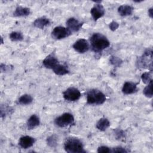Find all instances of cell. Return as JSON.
<instances>
[{
  "label": "cell",
  "mask_w": 153,
  "mask_h": 153,
  "mask_svg": "<svg viewBox=\"0 0 153 153\" xmlns=\"http://www.w3.org/2000/svg\"><path fill=\"white\" fill-rule=\"evenodd\" d=\"M36 140L33 137L29 136H22L19 140V145L23 149H27L32 147Z\"/></svg>",
  "instance_id": "11"
},
{
  "label": "cell",
  "mask_w": 153,
  "mask_h": 153,
  "mask_svg": "<svg viewBox=\"0 0 153 153\" xmlns=\"http://www.w3.org/2000/svg\"><path fill=\"white\" fill-rule=\"evenodd\" d=\"M74 121L73 115L69 112H66L56 118L54 123L59 127H66L73 124Z\"/></svg>",
  "instance_id": "5"
},
{
  "label": "cell",
  "mask_w": 153,
  "mask_h": 153,
  "mask_svg": "<svg viewBox=\"0 0 153 153\" xmlns=\"http://www.w3.org/2000/svg\"><path fill=\"white\" fill-rule=\"evenodd\" d=\"M143 94L148 98L152 97V81L147 84L143 90Z\"/></svg>",
  "instance_id": "23"
},
{
  "label": "cell",
  "mask_w": 153,
  "mask_h": 153,
  "mask_svg": "<svg viewBox=\"0 0 153 153\" xmlns=\"http://www.w3.org/2000/svg\"><path fill=\"white\" fill-rule=\"evenodd\" d=\"M110 63L115 68L120 67L123 63V60L118 57L111 56L109 59Z\"/></svg>",
  "instance_id": "25"
},
{
  "label": "cell",
  "mask_w": 153,
  "mask_h": 153,
  "mask_svg": "<svg viewBox=\"0 0 153 153\" xmlns=\"http://www.w3.org/2000/svg\"><path fill=\"white\" fill-rule=\"evenodd\" d=\"M64 149L66 152L69 153H82L85 152L81 140L74 137L66 138L64 143Z\"/></svg>",
  "instance_id": "2"
},
{
  "label": "cell",
  "mask_w": 153,
  "mask_h": 153,
  "mask_svg": "<svg viewBox=\"0 0 153 153\" xmlns=\"http://www.w3.org/2000/svg\"><path fill=\"white\" fill-rule=\"evenodd\" d=\"M57 140L58 137L54 134L48 136L46 140L47 145L51 148H54L57 145Z\"/></svg>",
  "instance_id": "22"
},
{
  "label": "cell",
  "mask_w": 153,
  "mask_h": 153,
  "mask_svg": "<svg viewBox=\"0 0 153 153\" xmlns=\"http://www.w3.org/2000/svg\"><path fill=\"white\" fill-rule=\"evenodd\" d=\"M106 99L105 94L97 89H91L87 93V103L88 105H102Z\"/></svg>",
  "instance_id": "3"
},
{
  "label": "cell",
  "mask_w": 153,
  "mask_h": 153,
  "mask_svg": "<svg viewBox=\"0 0 153 153\" xmlns=\"http://www.w3.org/2000/svg\"><path fill=\"white\" fill-rule=\"evenodd\" d=\"M119 27V24L115 21H112L109 24V27L111 30L112 31H115Z\"/></svg>",
  "instance_id": "28"
},
{
  "label": "cell",
  "mask_w": 153,
  "mask_h": 153,
  "mask_svg": "<svg viewBox=\"0 0 153 153\" xmlns=\"http://www.w3.org/2000/svg\"><path fill=\"white\" fill-rule=\"evenodd\" d=\"M152 11H153V8H152V7H151V8H149V10H148V16H149L151 19L153 17V12H152Z\"/></svg>",
  "instance_id": "30"
},
{
  "label": "cell",
  "mask_w": 153,
  "mask_h": 153,
  "mask_svg": "<svg viewBox=\"0 0 153 153\" xmlns=\"http://www.w3.org/2000/svg\"><path fill=\"white\" fill-rule=\"evenodd\" d=\"M1 44H2L3 43H4V42H3V38L1 37Z\"/></svg>",
  "instance_id": "31"
},
{
  "label": "cell",
  "mask_w": 153,
  "mask_h": 153,
  "mask_svg": "<svg viewBox=\"0 0 153 153\" xmlns=\"http://www.w3.org/2000/svg\"><path fill=\"white\" fill-rule=\"evenodd\" d=\"M112 152H117V153H121V152H127V151L121 146H117L115 148H112L111 150Z\"/></svg>",
  "instance_id": "29"
},
{
  "label": "cell",
  "mask_w": 153,
  "mask_h": 153,
  "mask_svg": "<svg viewBox=\"0 0 153 153\" xmlns=\"http://www.w3.org/2000/svg\"><path fill=\"white\" fill-rule=\"evenodd\" d=\"M72 47L76 52L79 53H84L89 50L90 44L86 39L81 38L76 41Z\"/></svg>",
  "instance_id": "8"
},
{
  "label": "cell",
  "mask_w": 153,
  "mask_h": 153,
  "mask_svg": "<svg viewBox=\"0 0 153 153\" xmlns=\"http://www.w3.org/2000/svg\"><path fill=\"white\" fill-rule=\"evenodd\" d=\"M40 124V120L38 116L36 114L32 115L27 120L26 125L28 130H32L36 127L38 126Z\"/></svg>",
  "instance_id": "14"
},
{
  "label": "cell",
  "mask_w": 153,
  "mask_h": 153,
  "mask_svg": "<svg viewBox=\"0 0 153 153\" xmlns=\"http://www.w3.org/2000/svg\"><path fill=\"white\" fill-rule=\"evenodd\" d=\"M141 79L144 84H148L151 81H152V71L150 72H146L142 74L141 75Z\"/></svg>",
  "instance_id": "24"
},
{
  "label": "cell",
  "mask_w": 153,
  "mask_h": 153,
  "mask_svg": "<svg viewBox=\"0 0 153 153\" xmlns=\"http://www.w3.org/2000/svg\"><path fill=\"white\" fill-rule=\"evenodd\" d=\"M97 152L99 153H108L111 152V150L106 146H100L97 148Z\"/></svg>",
  "instance_id": "27"
},
{
  "label": "cell",
  "mask_w": 153,
  "mask_h": 153,
  "mask_svg": "<svg viewBox=\"0 0 153 153\" xmlns=\"http://www.w3.org/2000/svg\"><path fill=\"white\" fill-rule=\"evenodd\" d=\"M30 14V10L27 7L18 6L16 8L13 16L14 17H26Z\"/></svg>",
  "instance_id": "16"
},
{
  "label": "cell",
  "mask_w": 153,
  "mask_h": 153,
  "mask_svg": "<svg viewBox=\"0 0 153 153\" xmlns=\"http://www.w3.org/2000/svg\"><path fill=\"white\" fill-rule=\"evenodd\" d=\"M50 24V20L45 17H41L36 19L33 22V26L37 28L43 29L45 27Z\"/></svg>",
  "instance_id": "18"
},
{
  "label": "cell",
  "mask_w": 153,
  "mask_h": 153,
  "mask_svg": "<svg viewBox=\"0 0 153 153\" xmlns=\"http://www.w3.org/2000/svg\"><path fill=\"white\" fill-rule=\"evenodd\" d=\"M110 126V122L106 118H101L96 124V128L102 131H105Z\"/></svg>",
  "instance_id": "19"
},
{
  "label": "cell",
  "mask_w": 153,
  "mask_h": 153,
  "mask_svg": "<svg viewBox=\"0 0 153 153\" xmlns=\"http://www.w3.org/2000/svg\"><path fill=\"white\" fill-rule=\"evenodd\" d=\"M136 65L139 68H147L152 71V50L151 49H146L143 54L137 59Z\"/></svg>",
  "instance_id": "4"
},
{
  "label": "cell",
  "mask_w": 153,
  "mask_h": 153,
  "mask_svg": "<svg viewBox=\"0 0 153 153\" xmlns=\"http://www.w3.org/2000/svg\"><path fill=\"white\" fill-rule=\"evenodd\" d=\"M133 8L127 4H124L120 5L118 8V13L122 17H126L128 16H130L133 13Z\"/></svg>",
  "instance_id": "15"
},
{
  "label": "cell",
  "mask_w": 153,
  "mask_h": 153,
  "mask_svg": "<svg viewBox=\"0 0 153 153\" xmlns=\"http://www.w3.org/2000/svg\"><path fill=\"white\" fill-rule=\"evenodd\" d=\"M59 63L58 59L53 54H49L42 61L44 66L49 69H53Z\"/></svg>",
  "instance_id": "12"
},
{
  "label": "cell",
  "mask_w": 153,
  "mask_h": 153,
  "mask_svg": "<svg viewBox=\"0 0 153 153\" xmlns=\"http://www.w3.org/2000/svg\"><path fill=\"white\" fill-rule=\"evenodd\" d=\"M114 134L115 136L117 139H123L125 138V133L121 129H115L114 130Z\"/></svg>",
  "instance_id": "26"
},
{
  "label": "cell",
  "mask_w": 153,
  "mask_h": 153,
  "mask_svg": "<svg viewBox=\"0 0 153 153\" xmlns=\"http://www.w3.org/2000/svg\"><path fill=\"white\" fill-rule=\"evenodd\" d=\"M52 71L53 72L60 76H63L68 74L69 72V71L68 69V68L66 65H63V64H57L53 69Z\"/></svg>",
  "instance_id": "17"
},
{
  "label": "cell",
  "mask_w": 153,
  "mask_h": 153,
  "mask_svg": "<svg viewBox=\"0 0 153 153\" xmlns=\"http://www.w3.org/2000/svg\"><path fill=\"white\" fill-rule=\"evenodd\" d=\"M9 38L11 39V41L13 42L16 41H21L23 39V35L22 33L20 32H12L9 35Z\"/></svg>",
  "instance_id": "21"
},
{
  "label": "cell",
  "mask_w": 153,
  "mask_h": 153,
  "mask_svg": "<svg viewBox=\"0 0 153 153\" xmlns=\"http://www.w3.org/2000/svg\"><path fill=\"white\" fill-rule=\"evenodd\" d=\"M105 13V10L103 6L100 4H96L90 10V14L94 21H97L99 19L102 17Z\"/></svg>",
  "instance_id": "10"
},
{
  "label": "cell",
  "mask_w": 153,
  "mask_h": 153,
  "mask_svg": "<svg viewBox=\"0 0 153 153\" xmlns=\"http://www.w3.org/2000/svg\"><path fill=\"white\" fill-rule=\"evenodd\" d=\"M137 90V84L133 82L127 81L123 86L122 92L124 94H131L135 93Z\"/></svg>",
  "instance_id": "13"
},
{
  "label": "cell",
  "mask_w": 153,
  "mask_h": 153,
  "mask_svg": "<svg viewBox=\"0 0 153 153\" xmlns=\"http://www.w3.org/2000/svg\"><path fill=\"white\" fill-rule=\"evenodd\" d=\"M81 94L80 91L73 87H71L68 88L63 93V98L68 101L69 102H75L79 99L81 97Z\"/></svg>",
  "instance_id": "6"
},
{
  "label": "cell",
  "mask_w": 153,
  "mask_h": 153,
  "mask_svg": "<svg viewBox=\"0 0 153 153\" xmlns=\"http://www.w3.org/2000/svg\"><path fill=\"white\" fill-rule=\"evenodd\" d=\"M90 48L94 53H100L110 45L108 38L100 33H94L90 38Z\"/></svg>",
  "instance_id": "1"
},
{
  "label": "cell",
  "mask_w": 153,
  "mask_h": 153,
  "mask_svg": "<svg viewBox=\"0 0 153 153\" xmlns=\"http://www.w3.org/2000/svg\"><path fill=\"white\" fill-rule=\"evenodd\" d=\"M84 23L80 22L78 20L74 17L69 18L66 22V27L72 33L78 32L79 30L82 26H83Z\"/></svg>",
  "instance_id": "9"
},
{
  "label": "cell",
  "mask_w": 153,
  "mask_h": 153,
  "mask_svg": "<svg viewBox=\"0 0 153 153\" xmlns=\"http://www.w3.org/2000/svg\"><path fill=\"white\" fill-rule=\"evenodd\" d=\"M32 102H33V97L30 94H23L17 100V103L22 105H29Z\"/></svg>",
  "instance_id": "20"
},
{
  "label": "cell",
  "mask_w": 153,
  "mask_h": 153,
  "mask_svg": "<svg viewBox=\"0 0 153 153\" xmlns=\"http://www.w3.org/2000/svg\"><path fill=\"white\" fill-rule=\"evenodd\" d=\"M72 34V32L67 28L63 26H56L51 32V36L56 40L64 39Z\"/></svg>",
  "instance_id": "7"
}]
</instances>
